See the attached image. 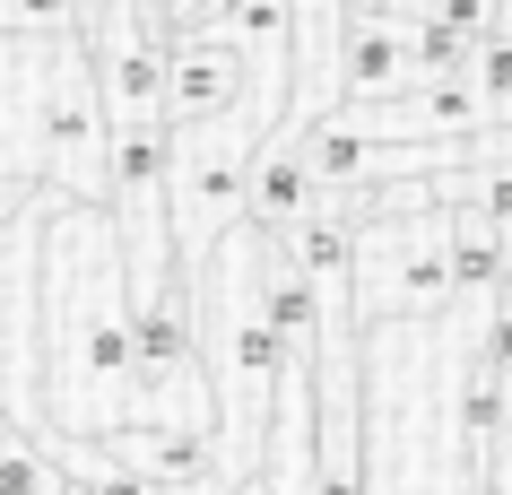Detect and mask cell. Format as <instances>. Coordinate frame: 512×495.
I'll return each mask as SVG.
<instances>
[{
    "instance_id": "6da1fadb",
    "label": "cell",
    "mask_w": 512,
    "mask_h": 495,
    "mask_svg": "<svg viewBox=\"0 0 512 495\" xmlns=\"http://www.w3.org/2000/svg\"><path fill=\"white\" fill-rule=\"evenodd\" d=\"M44 322V417L61 435H105L131 417V270L105 200H53L35 252Z\"/></svg>"
},
{
    "instance_id": "7a4b0ae2",
    "label": "cell",
    "mask_w": 512,
    "mask_h": 495,
    "mask_svg": "<svg viewBox=\"0 0 512 495\" xmlns=\"http://www.w3.org/2000/svg\"><path fill=\"white\" fill-rule=\"evenodd\" d=\"M348 313L374 322H443L452 313V209L417 200V209H382L356 226L348 252Z\"/></svg>"
},
{
    "instance_id": "3957f363",
    "label": "cell",
    "mask_w": 512,
    "mask_h": 495,
    "mask_svg": "<svg viewBox=\"0 0 512 495\" xmlns=\"http://www.w3.org/2000/svg\"><path fill=\"white\" fill-rule=\"evenodd\" d=\"M261 122L252 113H209V122H165V226H174V261L200 252L243 218V174H252Z\"/></svg>"
},
{
    "instance_id": "277c9868",
    "label": "cell",
    "mask_w": 512,
    "mask_h": 495,
    "mask_svg": "<svg viewBox=\"0 0 512 495\" xmlns=\"http://www.w3.org/2000/svg\"><path fill=\"white\" fill-rule=\"evenodd\" d=\"M105 87L87 61V35H53L44 44V148H35V183H53L70 200H105Z\"/></svg>"
},
{
    "instance_id": "5b68a950",
    "label": "cell",
    "mask_w": 512,
    "mask_h": 495,
    "mask_svg": "<svg viewBox=\"0 0 512 495\" xmlns=\"http://www.w3.org/2000/svg\"><path fill=\"white\" fill-rule=\"evenodd\" d=\"M243 96H252V70H243L235 35L174 27V44H165V122H209V113H235Z\"/></svg>"
},
{
    "instance_id": "8992f818",
    "label": "cell",
    "mask_w": 512,
    "mask_h": 495,
    "mask_svg": "<svg viewBox=\"0 0 512 495\" xmlns=\"http://www.w3.org/2000/svg\"><path fill=\"white\" fill-rule=\"evenodd\" d=\"M96 443V461L105 469H131L148 487H183V478H217V443L209 426H165V417H131V426H105Z\"/></svg>"
},
{
    "instance_id": "52a82bcc",
    "label": "cell",
    "mask_w": 512,
    "mask_h": 495,
    "mask_svg": "<svg viewBox=\"0 0 512 495\" xmlns=\"http://www.w3.org/2000/svg\"><path fill=\"white\" fill-rule=\"evenodd\" d=\"M313 200H322V183H313V165H304L296 131H287V122H278V131H261V148H252V174H243V226L278 235V226H296Z\"/></svg>"
},
{
    "instance_id": "ba28073f",
    "label": "cell",
    "mask_w": 512,
    "mask_h": 495,
    "mask_svg": "<svg viewBox=\"0 0 512 495\" xmlns=\"http://www.w3.org/2000/svg\"><path fill=\"white\" fill-rule=\"evenodd\" d=\"M504 400H512V383L486 365L478 339H460V357H452V461L469 469V478L486 469V443H495V417H504Z\"/></svg>"
},
{
    "instance_id": "9c48e42d",
    "label": "cell",
    "mask_w": 512,
    "mask_h": 495,
    "mask_svg": "<svg viewBox=\"0 0 512 495\" xmlns=\"http://www.w3.org/2000/svg\"><path fill=\"white\" fill-rule=\"evenodd\" d=\"M61 487H70V469H61L18 417H0V495H61Z\"/></svg>"
},
{
    "instance_id": "30bf717a",
    "label": "cell",
    "mask_w": 512,
    "mask_h": 495,
    "mask_svg": "<svg viewBox=\"0 0 512 495\" xmlns=\"http://www.w3.org/2000/svg\"><path fill=\"white\" fill-rule=\"evenodd\" d=\"M469 313H478V330H469V339H478V348H486V365H495V374L512 383V278L495 287V296H478Z\"/></svg>"
},
{
    "instance_id": "8fae6325",
    "label": "cell",
    "mask_w": 512,
    "mask_h": 495,
    "mask_svg": "<svg viewBox=\"0 0 512 495\" xmlns=\"http://www.w3.org/2000/svg\"><path fill=\"white\" fill-rule=\"evenodd\" d=\"M9 35H79V0H0Z\"/></svg>"
},
{
    "instance_id": "7c38bea8",
    "label": "cell",
    "mask_w": 512,
    "mask_h": 495,
    "mask_svg": "<svg viewBox=\"0 0 512 495\" xmlns=\"http://www.w3.org/2000/svg\"><path fill=\"white\" fill-rule=\"evenodd\" d=\"M478 487L512 495V400H504V417H495V443H486V469H478Z\"/></svg>"
},
{
    "instance_id": "4fadbf2b",
    "label": "cell",
    "mask_w": 512,
    "mask_h": 495,
    "mask_svg": "<svg viewBox=\"0 0 512 495\" xmlns=\"http://www.w3.org/2000/svg\"><path fill=\"white\" fill-rule=\"evenodd\" d=\"M96 9H105V0H79V27H87V18H96Z\"/></svg>"
},
{
    "instance_id": "5bb4252c",
    "label": "cell",
    "mask_w": 512,
    "mask_h": 495,
    "mask_svg": "<svg viewBox=\"0 0 512 495\" xmlns=\"http://www.w3.org/2000/svg\"><path fill=\"white\" fill-rule=\"evenodd\" d=\"M61 495H87V487H79V478H70V487H61Z\"/></svg>"
},
{
    "instance_id": "9a60e30c",
    "label": "cell",
    "mask_w": 512,
    "mask_h": 495,
    "mask_svg": "<svg viewBox=\"0 0 512 495\" xmlns=\"http://www.w3.org/2000/svg\"><path fill=\"white\" fill-rule=\"evenodd\" d=\"M469 495H495V487H469Z\"/></svg>"
}]
</instances>
